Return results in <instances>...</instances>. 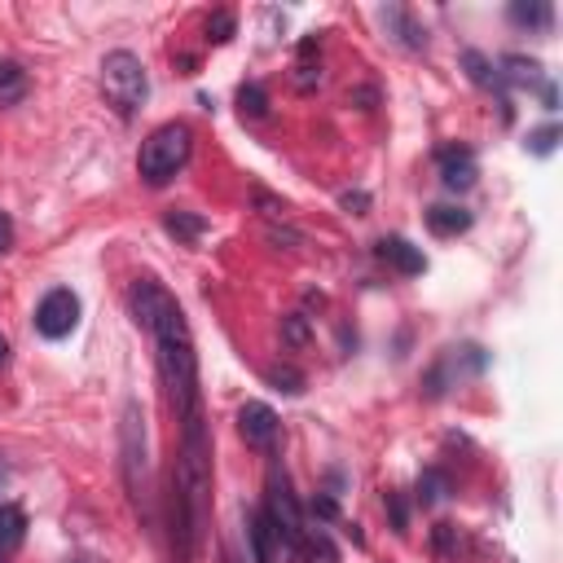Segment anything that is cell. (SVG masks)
<instances>
[{"label": "cell", "instance_id": "1", "mask_svg": "<svg viewBox=\"0 0 563 563\" xmlns=\"http://www.w3.org/2000/svg\"><path fill=\"white\" fill-rule=\"evenodd\" d=\"M128 308H132V321L154 339L167 400L176 405L180 418L198 413V356H194V334L180 303L154 277H136L128 286Z\"/></svg>", "mask_w": 563, "mask_h": 563}, {"label": "cell", "instance_id": "2", "mask_svg": "<svg viewBox=\"0 0 563 563\" xmlns=\"http://www.w3.org/2000/svg\"><path fill=\"white\" fill-rule=\"evenodd\" d=\"M189 141H194V136H189L185 123H158V128L141 141V158H136L145 185H167V180L189 163Z\"/></svg>", "mask_w": 563, "mask_h": 563}, {"label": "cell", "instance_id": "3", "mask_svg": "<svg viewBox=\"0 0 563 563\" xmlns=\"http://www.w3.org/2000/svg\"><path fill=\"white\" fill-rule=\"evenodd\" d=\"M101 88H106V101H110L119 114H132V110L145 101V92H150V79H145L141 57L128 53V48L106 53V62H101Z\"/></svg>", "mask_w": 563, "mask_h": 563}, {"label": "cell", "instance_id": "4", "mask_svg": "<svg viewBox=\"0 0 563 563\" xmlns=\"http://www.w3.org/2000/svg\"><path fill=\"white\" fill-rule=\"evenodd\" d=\"M264 515H268V523L277 528V537L286 541V550L290 554H299V541H303V515H299V501H295V493H290V484H286V475L273 466L268 471V493H264Z\"/></svg>", "mask_w": 563, "mask_h": 563}, {"label": "cell", "instance_id": "5", "mask_svg": "<svg viewBox=\"0 0 563 563\" xmlns=\"http://www.w3.org/2000/svg\"><path fill=\"white\" fill-rule=\"evenodd\" d=\"M123 475H128L132 497L141 501L145 497V418L136 400H128L123 409Z\"/></svg>", "mask_w": 563, "mask_h": 563}, {"label": "cell", "instance_id": "6", "mask_svg": "<svg viewBox=\"0 0 563 563\" xmlns=\"http://www.w3.org/2000/svg\"><path fill=\"white\" fill-rule=\"evenodd\" d=\"M75 325H79V295L66 290V286L48 290V295L40 299V308H35V330H40L44 339H66Z\"/></svg>", "mask_w": 563, "mask_h": 563}, {"label": "cell", "instance_id": "7", "mask_svg": "<svg viewBox=\"0 0 563 563\" xmlns=\"http://www.w3.org/2000/svg\"><path fill=\"white\" fill-rule=\"evenodd\" d=\"M238 435L251 449H273V440H277V413L268 405H260V400H246L238 409Z\"/></svg>", "mask_w": 563, "mask_h": 563}, {"label": "cell", "instance_id": "8", "mask_svg": "<svg viewBox=\"0 0 563 563\" xmlns=\"http://www.w3.org/2000/svg\"><path fill=\"white\" fill-rule=\"evenodd\" d=\"M435 167H440V180H444L449 189H471L475 176H479L475 154H471L466 145H444V150L435 154Z\"/></svg>", "mask_w": 563, "mask_h": 563}, {"label": "cell", "instance_id": "9", "mask_svg": "<svg viewBox=\"0 0 563 563\" xmlns=\"http://www.w3.org/2000/svg\"><path fill=\"white\" fill-rule=\"evenodd\" d=\"M374 255H378L383 264H391L396 273H405V277H413V273L427 268V255H422L413 242H405V238H383V242L374 246Z\"/></svg>", "mask_w": 563, "mask_h": 563}, {"label": "cell", "instance_id": "10", "mask_svg": "<svg viewBox=\"0 0 563 563\" xmlns=\"http://www.w3.org/2000/svg\"><path fill=\"white\" fill-rule=\"evenodd\" d=\"M251 550H255V563H282L290 550H286V541L277 537V528L268 523V515L260 510V515H251Z\"/></svg>", "mask_w": 563, "mask_h": 563}, {"label": "cell", "instance_id": "11", "mask_svg": "<svg viewBox=\"0 0 563 563\" xmlns=\"http://www.w3.org/2000/svg\"><path fill=\"white\" fill-rule=\"evenodd\" d=\"M22 541H26V515H22V506L4 501V506H0V563L13 559Z\"/></svg>", "mask_w": 563, "mask_h": 563}, {"label": "cell", "instance_id": "12", "mask_svg": "<svg viewBox=\"0 0 563 563\" xmlns=\"http://www.w3.org/2000/svg\"><path fill=\"white\" fill-rule=\"evenodd\" d=\"M427 229H431L435 238H453V233H466V229H471V211L435 202V207L427 211Z\"/></svg>", "mask_w": 563, "mask_h": 563}, {"label": "cell", "instance_id": "13", "mask_svg": "<svg viewBox=\"0 0 563 563\" xmlns=\"http://www.w3.org/2000/svg\"><path fill=\"white\" fill-rule=\"evenodd\" d=\"M510 22H515V26H537V31H545V26L554 22V9H550L545 0H515V4H510Z\"/></svg>", "mask_w": 563, "mask_h": 563}, {"label": "cell", "instance_id": "14", "mask_svg": "<svg viewBox=\"0 0 563 563\" xmlns=\"http://www.w3.org/2000/svg\"><path fill=\"white\" fill-rule=\"evenodd\" d=\"M26 97V70L18 62H0V106H18Z\"/></svg>", "mask_w": 563, "mask_h": 563}, {"label": "cell", "instance_id": "15", "mask_svg": "<svg viewBox=\"0 0 563 563\" xmlns=\"http://www.w3.org/2000/svg\"><path fill=\"white\" fill-rule=\"evenodd\" d=\"M299 559L303 563H339V554H334V545H330V537L325 532H303V541H299Z\"/></svg>", "mask_w": 563, "mask_h": 563}, {"label": "cell", "instance_id": "16", "mask_svg": "<svg viewBox=\"0 0 563 563\" xmlns=\"http://www.w3.org/2000/svg\"><path fill=\"white\" fill-rule=\"evenodd\" d=\"M462 66H466V75H471V84H479V88H501V70H493V62L484 57V53H466L462 57Z\"/></svg>", "mask_w": 563, "mask_h": 563}, {"label": "cell", "instance_id": "17", "mask_svg": "<svg viewBox=\"0 0 563 563\" xmlns=\"http://www.w3.org/2000/svg\"><path fill=\"white\" fill-rule=\"evenodd\" d=\"M167 233H176L180 242H194V238H202V229H207V220L202 216H194V211H167Z\"/></svg>", "mask_w": 563, "mask_h": 563}, {"label": "cell", "instance_id": "18", "mask_svg": "<svg viewBox=\"0 0 563 563\" xmlns=\"http://www.w3.org/2000/svg\"><path fill=\"white\" fill-rule=\"evenodd\" d=\"M238 110H242L246 119H264V114H268V92H264L260 84H242V88H238Z\"/></svg>", "mask_w": 563, "mask_h": 563}, {"label": "cell", "instance_id": "19", "mask_svg": "<svg viewBox=\"0 0 563 563\" xmlns=\"http://www.w3.org/2000/svg\"><path fill=\"white\" fill-rule=\"evenodd\" d=\"M383 22H396V26H400V40H405L409 48H418V44L427 40V35H422V31L413 26V18H409L405 9H383Z\"/></svg>", "mask_w": 563, "mask_h": 563}, {"label": "cell", "instance_id": "20", "mask_svg": "<svg viewBox=\"0 0 563 563\" xmlns=\"http://www.w3.org/2000/svg\"><path fill=\"white\" fill-rule=\"evenodd\" d=\"M501 66H506V75H510L515 84H537V79H541V66L528 62V57H506Z\"/></svg>", "mask_w": 563, "mask_h": 563}, {"label": "cell", "instance_id": "21", "mask_svg": "<svg viewBox=\"0 0 563 563\" xmlns=\"http://www.w3.org/2000/svg\"><path fill=\"white\" fill-rule=\"evenodd\" d=\"M268 383H273L277 391H290V396H295V391H303V374H299V369H290V365H273V369H268Z\"/></svg>", "mask_w": 563, "mask_h": 563}, {"label": "cell", "instance_id": "22", "mask_svg": "<svg viewBox=\"0 0 563 563\" xmlns=\"http://www.w3.org/2000/svg\"><path fill=\"white\" fill-rule=\"evenodd\" d=\"M233 26H238V22H233V13H224V9H220V13H211V18H207V40L229 44V40H233Z\"/></svg>", "mask_w": 563, "mask_h": 563}, {"label": "cell", "instance_id": "23", "mask_svg": "<svg viewBox=\"0 0 563 563\" xmlns=\"http://www.w3.org/2000/svg\"><path fill=\"white\" fill-rule=\"evenodd\" d=\"M554 141H559V128H554V123H545V128H537V132L528 136V150H532V154H550V150H554Z\"/></svg>", "mask_w": 563, "mask_h": 563}, {"label": "cell", "instance_id": "24", "mask_svg": "<svg viewBox=\"0 0 563 563\" xmlns=\"http://www.w3.org/2000/svg\"><path fill=\"white\" fill-rule=\"evenodd\" d=\"M440 488H444V479H440L435 471H427V475L418 479V497H422V501H435V497H440Z\"/></svg>", "mask_w": 563, "mask_h": 563}, {"label": "cell", "instance_id": "25", "mask_svg": "<svg viewBox=\"0 0 563 563\" xmlns=\"http://www.w3.org/2000/svg\"><path fill=\"white\" fill-rule=\"evenodd\" d=\"M282 330H286V343H295V347H299V343H308V325H303V317H286V325H282Z\"/></svg>", "mask_w": 563, "mask_h": 563}, {"label": "cell", "instance_id": "26", "mask_svg": "<svg viewBox=\"0 0 563 563\" xmlns=\"http://www.w3.org/2000/svg\"><path fill=\"white\" fill-rule=\"evenodd\" d=\"M387 506H391V523H396V532H405V528H409V515H405L400 493H387Z\"/></svg>", "mask_w": 563, "mask_h": 563}, {"label": "cell", "instance_id": "27", "mask_svg": "<svg viewBox=\"0 0 563 563\" xmlns=\"http://www.w3.org/2000/svg\"><path fill=\"white\" fill-rule=\"evenodd\" d=\"M13 246V220H9V211L0 207V255Z\"/></svg>", "mask_w": 563, "mask_h": 563}, {"label": "cell", "instance_id": "28", "mask_svg": "<svg viewBox=\"0 0 563 563\" xmlns=\"http://www.w3.org/2000/svg\"><path fill=\"white\" fill-rule=\"evenodd\" d=\"M343 207H347V211H365V207H369V198L356 189V194H343Z\"/></svg>", "mask_w": 563, "mask_h": 563}, {"label": "cell", "instance_id": "29", "mask_svg": "<svg viewBox=\"0 0 563 563\" xmlns=\"http://www.w3.org/2000/svg\"><path fill=\"white\" fill-rule=\"evenodd\" d=\"M312 515H321V519H334V501H330V497H312Z\"/></svg>", "mask_w": 563, "mask_h": 563}, {"label": "cell", "instance_id": "30", "mask_svg": "<svg viewBox=\"0 0 563 563\" xmlns=\"http://www.w3.org/2000/svg\"><path fill=\"white\" fill-rule=\"evenodd\" d=\"M4 365H9V339L0 334V369H4Z\"/></svg>", "mask_w": 563, "mask_h": 563}, {"label": "cell", "instance_id": "31", "mask_svg": "<svg viewBox=\"0 0 563 563\" xmlns=\"http://www.w3.org/2000/svg\"><path fill=\"white\" fill-rule=\"evenodd\" d=\"M4 479H9V466H4V457H0V488H4Z\"/></svg>", "mask_w": 563, "mask_h": 563}, {"label": "cell", "instance_id": "32", "mask_svg": "<svg viewBox=\"0 0 563 563\" xmlns=\"http://www.w3.org/2000/svg\"><path fill=\"white\" fill-rule=\"evenodd\" d=\"M224 563H242V559H233V554H224Z\"/></svg>", "mask_w": 563, "mask_h": 563}]
</instances>
